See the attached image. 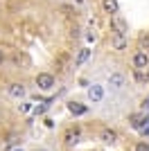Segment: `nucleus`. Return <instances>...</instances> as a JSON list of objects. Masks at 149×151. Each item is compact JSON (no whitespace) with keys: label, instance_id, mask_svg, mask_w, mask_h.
I'll use <instances>...</instances> for the list:
<instances>
[{"label":"nucleus","instance_id":"1","mask_svg":"<svg viewBox=\"0 0 149 151\" xmlns=\"http://www.w3.org/2000/svg\"><path fill=\"white\" fill-rule=\"evenodd\" d=\"M36 86L41 90H50L52 86H54V77L50 75V72H41V75L36 77Z\"/></svg>","mask_w":149,"mask_h":151},{"label":"nucleus","instance_id":"2","mask_svg":"<svg viewBox=\"0 0 149 151\" xmlns=\"http://www.w3.org/2000/svg\"><path fill=\"white\" fill-rule=\"evenodd\" d=\"M147 65H149V54L145 50L136 52V54H133V68H136V70H142V68H147Z\"/></svg>","mask_w":149,"mask_h":151},{"label":"nucleus","instance_id":"3","mask_svg":"<svg viewBox=\"0 0 149 151\" xmlns=\"http://www.w3.org/2000/svg\"><path fill=\"white\" fill-rule=\"evenodd\" d=\"M111 45H113V50H124V47H127V34H115V32H113Z\"/></svg>","mask_w":149,"mask_h":151},{"label":"nucleus","instance_id":"4","mask_svg":"<svg viewBox=\"0 0 149 151\" xmlns=\"http://www.w3.org/2000/svg\"><path fill=\"white\" fill-rule=\"evenodd\" d=\"M111 25L115 29V34H127V23H124L120 16H111Z\"/></svg>","mask_w":149,"mask_h":151},{"label":"nucleus","instance_id":"5","mask_svg":"<svg viewBox=\"0 0 149 151\" xmlns=\"http://www.w3.org/2000/svg\"><path fill=\"white\" fill-rule=\"evenodd\" d=\"M102 9H104L106 14L115 16V14H118V0H102Z\"/></svg>","mask_w":149,"mask_h":151},{"label":"nucleus","instance_id":"6","mask_svg":"<svg viewBox=\"0 0 149 151\" xmlns=\"http://www.w3.org/2000/svg\"><path fill=\"white\" fill-rule=\"evenodd\" d=\"M108 83H111L113 88H122V86H124V75H120V72H113V75L108 77Z\"/></svg>","mask_w":149,"mask_h":151},{"label":"nucleus","instance_id":"7","mask_svg":"<svg viewBox=\"0 0 149 151\" xmlns=\"http://www.w3.org/2000/svg\"><path fill=\"white\" fill-rule=\"evenodd\" d=\"M102 140L108 142V145H113V142L118 140V133L113 131V129H104V131H102Z\"/></svg>","mask_w":149,"mask_h":151},{"label":"nucleus","instance_id":"8","mask_svg":"<svg viewBox=\"0 0 149 151\" xmlns=\"http://www.w3.org/2000/svg\"><path fill=\"white\" fill-rule=\"evenodd\" d=\"M9 95H12V97H23L25 95L23 83H9Z\"/></svg>","mask_w":149,"mask_h":151},{"label":"nucleus","instance_id":"9","mask_svg":"<svg viewBox=\"0 0 149 151\" xmlns=\"http://www.w3.org/2000/svg\"><path fill=\"white\" fill-rule=\"evenodd\" d=\"M133 77H136V81L138 83H149V70H136V72H133Z\"/></svg>","mask_w":149,"mask_h":151},{"label":"nucleus","instance_id":"10","mask_svg":"<svg viewBox=\"0 0 149 151\" xmlns=\"http://www.w3.org/2000/svg\"><path fill=\"white\" fill-rule=\"evenodd\" d=\"M68 111H70L72 115H84V113H86V106H84V104L72 101V104H68Z\"/></svg>","mask_w":149,"mask_h":151},{"label":"nucleus","instance_id":"11","mask_svg":"<svg viewBox=\"0 0 149 151\" xmlns=\"http://www.w3.org/2000/svg\"><path fill=\"white\" fill-rule=\"evenodd\" d=\"M142 122H145V117L140 113H133V115H129V124L133 126V129H140L142 126Z\"/></svg>","mask_w":149,"mask_h":151},{"label":"nucleus","instance_id":"12","mask_svg":"<svg viewBox=\"0 0 149 151\" xmlns=\"http://www.w3.org/2000/svg\"><path fill=\"white\" fill-rule=\"evenodd\" d=\"M77 138H79V129H70V131L66 133V142H68V145H74Z\"/></svg>","mask_w":149,"mask_h":151},{"label":"nucleus","instance_id":"13","mask_svg":"<svg viewBox=\"0 0 149 151\" xmlns=\"http://www.w3.org/2000/svg\"><path fill=\"white\" fill-rule=\"evenodd\" d=\"M88 95H90V99H93V101H99L104 93H102V88H99V86H93V88L88 90Z\"/></svg>","mask_w":149,"mask_h":151},{"label":"nucleus","instance_id":"14","mask_svg":"<svg viewBox=\"0 0 149 151\" xmlns=\"http://www.w3.org/2000/svg\"><path fill=\"white\" fill-rule=\"evenodd\" d=\"M88 59V50L84 47V50H79V54H77V59H74V65H81V63Z\"/></svg>","mask_w":149,"mask_h":151},{"label":"nucleus","instance_id":"15","mask_svg":"<svg viewBox=\"0 0 149 151\" xmlns=\"http://www.w3.org/2000/svg\"><path fill=\"white\" fill-rule=\"evenodd\" d=\"M138 43H140V50H145V52H147V50H149V34H142Z\"/></svg>","mask_w":149,"mask_h":151},{"label":"nucleus","instance_id":"16","mask_svg":"<svg viewBox=\"0 0 149 151\" xmlns=\"http://www.w3.org/2000/svg\"><path fill=\"white\" fill-rule=\"evenodd\" d=\"M136 151H149V142H138Z\"/></svg>","mask_w":149,"mask_h":151},{"label":"nucleus","instance_id":"17","mask_svg":"<svg viewBox=\"0 0 149 151\" xmlns=\"http://www.w3.org/2000/svg\"><path fill=\"white\" fill-rule=\"evenodd\" d=\"M2 61H5V54H2V50H0V65H2Z\"/></svg>","mask_w":149,"mask_h":151},{"label":"nucleus","instance_id":"18","mask_svg":"<svg viewBox=\"0 0 149 151\" xmlns=\"http://www.w3.org/2000/svg\"><path fill=\"white\" fill-rule=\"evenodd\" d=\"M18 151H23V149H18Z\"/></svg>","mask_w":149,"mask_h":151}]
</instances>
